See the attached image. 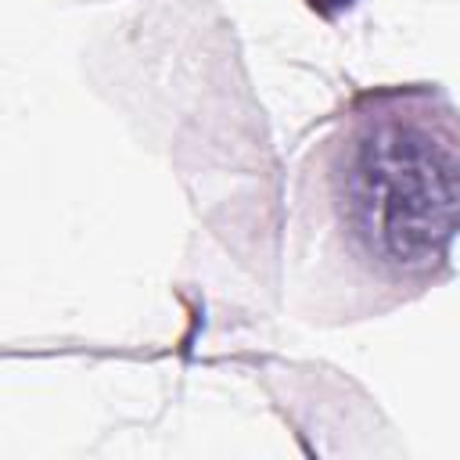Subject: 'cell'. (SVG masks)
<instances>
[{
    "label": "cell",
    "mask_w": 460,
    "mask_h": 460,
    "mask_svg": "<svg viewBox=\"0 0 460 460\" xmlns=\"http://www.w3.org/2000/svg\"><path fill=\"white\" fill-rule=\"evenodd\" d=\"M406 140H388L377 155V176H370V198H377L381 241L395 255L428 252L438 234H446V216L453 208L449 176L438 169L435 155L424 147H402Z\"/></svg>",
    "instance_id": "cell-1"
}]
</instances>
